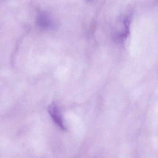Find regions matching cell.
Segmentation results:
<instances>
[{
    "mask_svg": "<svg viewBox=\"0 0 158 158\" xmlns=\"http://www.w3.org/2000/svg\"><path fill=\"white\" fill-rule=\"evenodd\" d=\"M48 111L56 124L62 130H65V125L64 123V120L60 113V110L56 104L55 103L51 104L48 108Z\"/></svg>",
    "mask_w": 158,
    "mask_h": 158,
    "instance_id": "6da1fadb",
    "label": "cell"
},
{
    "mask_svg": "<svg viewBox=\"0 0 158 158\" xmlns=\"http://www.w3.org/2000/svg\"><path fill=\"white\" fill-rule=\"evenodd\" d=\"M38 26L44 29L52 28L54 26V23L52 19L45 13H41L38 15L37 18Z\"/></svg>",
    "mask_w": 158,
    "mask_h": 158,
    "instance_id": "7a4b0ae2",
    "label": "cell"
}]
</instances>
